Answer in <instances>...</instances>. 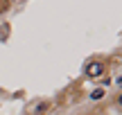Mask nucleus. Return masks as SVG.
<instances>
[{
	"mask_svg": "<svg viewBox=\"0 0 122 115\" xmlns=\"http://www.w3.org/2000/svg\"><path fill=\"white\" fill-rule=\"evenodd\" d=\"M84 72H86V77H91V79H100V77L106 72V63L100 61V59H95V61H88L86 68H84Z\"/></svg>",
	"mask_w": 122,
	"mask_h": 115,
	"instance_id": "obj_1",
	"label": "nucleus"
},
{
	"mask_svg": "<svg viewBox=\"0 0 122 115\" xmlns=\"http://www.w3.org/2000/svg\"><path fill=\"white\" fill-rule=\"evenodd\" d=\"M102 95H104V90H102V88H97L95 93L91 95V97H93V99H102Z\"/></svg>",
	"mask_w": 122,
	"mask_h": 115,
	"instance_id": "obj_2",
	"label": "nucleus"
},
{
	"mask_svg": "<svg viewBox=\"0 0 122 115\" xmlns=\"http://www.w3.org/2000/svg\"><path fill=\"white\" fill-rule=\"evenodd\" d=\"M5 7H7V5H5V2H0V14L5 11Z\"/></svg>",
	"mask_w": 122,
	"mask_h": 115,
	"instance_id": "obj_3",
	"label": "nucleus"
},
{
	"mask_svg": "<svg viewBox=\"0 0 122 115\" xmlns=\"http://www.w3.org/2000/svg\"><path fill=\"white\" fill-rule=\"evenodd\" d=\"M115 102H118V104H120V106H122V95H120V97H118V99H115Z\"/></svg>",
	"mask_w": 122,
	"mask_h": 115,
	"instance_id": "obj_4",
	"label": "nucleus"
}]
</instances>
